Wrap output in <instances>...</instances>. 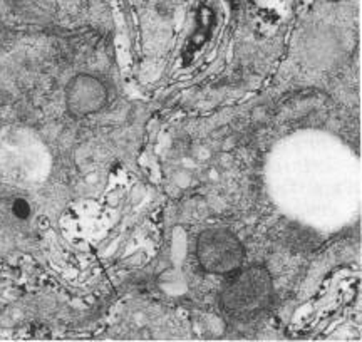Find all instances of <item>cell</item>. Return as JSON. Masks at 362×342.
I'll list each match as a JSON object with an SVG mask.
<instances>
[{
  "label": "cell",
  "mask_w": 362,
  "mask_h": 342,
  "mask_svg": "<svg viewBox=\"0 0 362 342\" xmlns=\"http://www.w3.org/2000/svg\"><path fill=\"white\" fill-rule=\"evenodd\" d=\"M64 99L67 112L72 118L81 119L104 110L110 99V91L96 76L83 73L67 83Z\"/></svg>",
  "instance_id": "cell-3"
},
{
  "label": "cell",
  "mask_w": 362,
  "mask_h": 342,
  "mask_svg": "<svg viewBox=\"0 0 362 342\" xmlns=\"http://www.w3.org/2000/svg\"><path fill=\"white\" fill-rule=\"evenodd\" d=\"M13 213H16L17 217H21V218L27 217V215H29V205H27L25 201L17 200L16 205H13Z\"/></svg>",
  "instance_id": "cell-5"
},
{
  "label": "cell",
  "mask_w": 362,
  "mask_h": 342,
  "mask_svg": "<svg viewBox=\"0 0 362 342\" xmlns=\"http://www.w3.org/2000/svg\"><path fill=\"white\" fill-rule=\"evenodd\" d=\"M220 294V307L233 321L260 317L274 302V281L264 265L235 270Z\"/></svg>",
  "instance_id": "cell-1"
},
{
  "label": "cell",
  "mask_w": 362,
  "mask_h": 342,
  "mask_svg": "<svg viewBox=\"0 0 362 342\" xmlns=\"http://www.w3.org/2000/svg\"><path fill=\"white\" fill-rule=\"evenodd\" d=\"M197 259L202 269L214 276H230L245 262V247L225 228H208L197 238Z\"/></svg>",
  "instance_id": "cell-2"
},
{
  "label": "cell",
  "mask_w": 362,
  "mask_h": 342,
  "mask_svg": "<svg viewBox=\"0 0 362 342\" xmlns=\"http://www.w3.org/2000/svg\"><path fill=\"white\" fill-rule=\"evenodd\" d=\"M13 8L30 22L51 20L57 12V0H13Z\"/></svg>",
  "instance_id": "cell-4"
}]
</instances>
